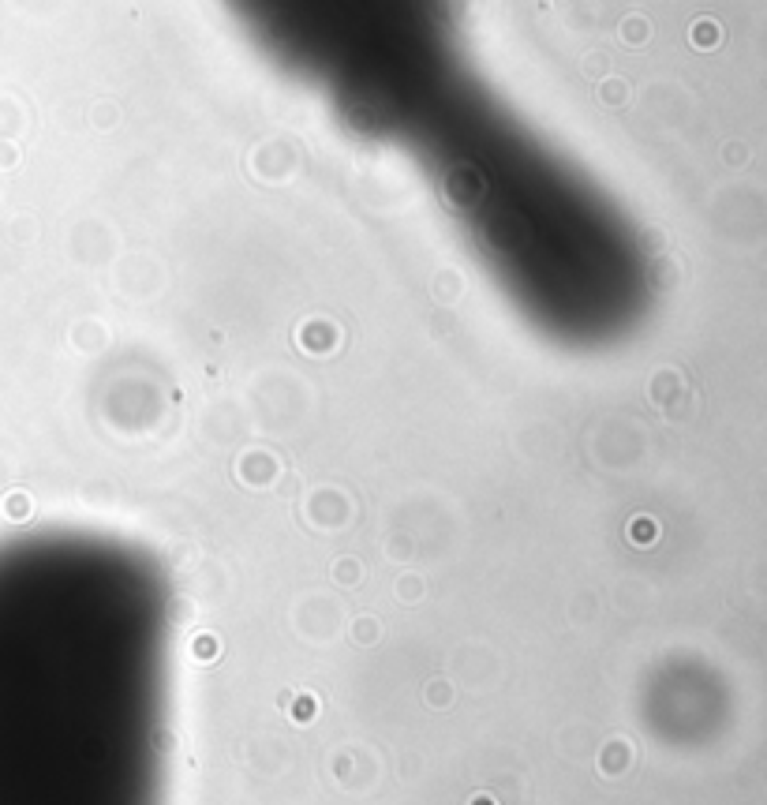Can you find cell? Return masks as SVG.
Here are the masks:
<instances>
[{
  "label": "cell",
  "mask_w": 767,
  "mask_h": 805,
  "mask_svg": "<svg viewBox=\"0 0 767 805\" xmlns=\"http://www.w3.org/2000/svg\"><path fill=\"white\" fill-rule=\"evenodd\" d=\"M692 41H696V46H715V41H719V26H715V23L692 26Z\"/></svg>",
  "instance_id": "6da1fadb"
}]
</instances>
